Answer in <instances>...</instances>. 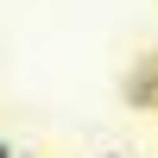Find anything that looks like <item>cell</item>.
Returning a JSON list of instances; mask_svg holds the SVG:
<instances>
[{"instance_id":"7a4b0ae2","label":"cell","mask_w":158,"mask_h":158,"mask_svg":"<svg viewBox=\"0 0 158 158\" xmlns=\"http://www.w3.org/2000/svg\"><path fill=\"white\" fill-rule=\"evenodd\" d=\"M0 158H19V152H13V139H6V133H0Z\"/></svg>"},{"instance_id":"6da1fadb","label":"cell","mask_w":158,"mask_h":158,"mask_svg":"<svg viewBox=\"0 0 158 158\" xmlns=\"http://www.w3.org/2000/svg\"><path fill=\"white\" fill-rule=\"evenodd\" d=\"M127 101H133V108H152V114H158V89H152V70H146V63H139V76L127 82Z\"/></svg>"},{"instance_id":"277c9868","label":"cell","mask_w":158,"mask_h":158,"mask_svg":"<svg viewBox=\"0 0 158 158\" xmlns=\"http://www.w3.org/2000/svg\"><path fill=\"white\" fill-rule=\"evenodd\" d=\"M101 158H114V152H101Z\"/></svg>"},{"instance_id":"3957f363","label":"cell","mask_w":158,"mask_h":158,"mask_svg":"<svg viewBox=\"0 0 158 158\" xmlns=\"http://www.w3.org/2000/svg\"><path fill=\"white\" fill-rule=\"evenodd\" d=\"M146 70H152V89H158V57H146Z\"/></svg>"}]
</instances>
